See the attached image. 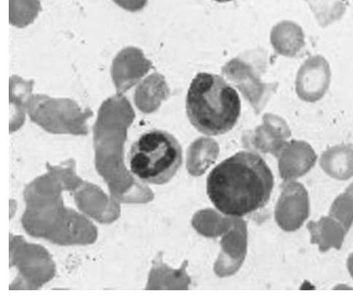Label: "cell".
<instances>
[{"label": "cell", "instance_id": "3", "mask_svg": "<svg viewBox=\"0 0 353 299\" xmlns=\"http://www.w3.org/2000/svg\"><path fill=\"white\" fill-rule=\"evenodd\" d=\"M128 163L131 172L142 182L166 184L183 164L182 146L170 133L151 130L133 144Z\"/></svg>", "mask_w": 353, "mask_h": 299}, {"label": "cell", "instance_id": "10", "mask_svg": "<svg viewBox=\"0 0 353 299\" xmlns=\"http://www.w3.org/2000/svg\"><path fill=\"white\" fill-rule=\"evenodd\" d=\"M276 46L281 54L294 57L305 46L303 30L293 22H284L276 32Z\"/></svg>", "mask_w": 353, "mask_h": 299}, {"label": "cell", "instance_id": "4", "mask_svg": "<svg viewBox=\"0 0 353 299\" xmlns=\"http://www.w3.org/2000/svg\"><path fill=\"white\" fill-rule=\"evenodd\" d=\"M28 111L32 122L54 133H87V120L94 116L90 108L82 110L72 99L46 95H32Z\"/></svg>", "mask_w": 353, "mask_h": 299}, {"label": "cell", "instance_id": "16", "mask_svg": "<svg viewBox=\"0 0 353 299\" xmlns=\"http://www.w3.org/2000/svg\"><path fill=\"white\" fill-rule=\"evenodd\" d=\"M214 1H216L218 3H228L232 1V0H214Z\"/></svg>", "mask_w": 353, "mask_h": 299}, {"label": "cell", "instance_id": "9", "mask_svg": "<svg viewBox=\"0 0 353 299\" xmlns=\"http://www.w3.org/2000/svg\"><path fill=\"white\" fill-rule=\"evenodd\" d=\"M34 81H25L19 77L10 79V129L12 131L23 126L26 111L32 96Z\"/></svg>", "mask_w": 353, "mask_h": 299}, {"label": "cell", "instance_id": "14", "mask_svg": "<svg viewBox=\"0 0 353 299\" xmlns=\"http://www.w3.org/2000/svg\"><path fill=\"white\" fill-rule=\"evenodd\" d=\"M113 1L125 10L134 12L142 9L146 0H113Z\"/></svg>", "mask_w": 353, "mask_h": 299}, {"label": "cell", "instance_id": "11", "mask_svg": "<svg viewBox=\"0 0 353 299\" xmlns=\"http://www.w3.org/2000/svg\"><path fill=\"white\" fill-rule=\"evenodd\" d=\"M307 2L322 28L341 20L347 10L344 0H307Z\"/></svg>", "mask_w": 353, "mask_h": 299}, {"label": "cell", "instance_id": "15", "mask_svg": "<svg viewBox=\"0 0 353 299\" xmlns=\"http://www.w3.org/2000/svg\"><path fill=\"white\" fill-rule=\"evenodd\" d=\"M347 268L351 277L353 279V253L350 255L347 260Z\"/></svg>", "mask_w": 353, "mask_h": 299}, {"label": "cell", "instance_id": "7", "mask_svg": "<svg viewBox=\"0 0 353 299\" xmlns=\"http://www.w3.org/2000/svg\"><path fill=\"white\" fill-rule=\"evenodd\" d=\"M320 165L334 179L350 180L353 177V146L340 144L327 148L321 157Z\"/></svg>", "mask_w": 353, "mask_h": 299}, {"label": "cell", "instance_id": "2", "mask_svg": "<svg viewBox=\"0 0 353 299\" xmlns=\"http://www.w3.org/2000/svg\"><path fill=\"white\" fill-rule=\"evenodd\" d=\"M241 108L236 90L219 75L199 73L189 86L187 117L205 135L217 136L232 131L241 115Z\"/></svg>", "mask_w": 353, "mask_h": 299}, {"label": "cell", "instance_id": "8", "mask_svg": "<svg viewBox=\"0 0 353 299\" xmlns=\"http://www.w3.org/2000/svg\"><path fill=\"white\" fill-rule=\"evenodd\" d=\"M307 228L311 233V242L318 244L324 253L332 248L341 249L347 232L339 221L332 217H323L318 222H310Z\"/></svg>", "mask_w": 353, "mask_h": 299}, {"label": "cell", "instance_id": "5", "mask_svg": "<svg viewBox=\"0 0 353 299\" xmlns=\"http://www.w3.org/2000/svg\"><path fill=\"white\" fill-rule=\"evenodd\" d=\"M332 69L330 62L321 55L309 57L298 72L296 90L306 103H317L330 88Z\"/></svg>", "mask_w": 353, "mask_h": 299}, {"label": "cell", "instance_id": "6", "mask_svg": "<svg viewBox=\"0 0 353 299\" xmlns=\"http://www.w3.org/2000/svg\"><path fill=\"white\" fill-rule=\"evenodd\" d=\"M149 68V62L140 49L125 48L113 59L111 76L117 93L122 95L129 90Z\"/></svg>", "mask_w": 353, "mask_h": 299}, {"label": "cell", "instance_id": "12", "mask_svg": "<svg viewBox=\"0 0 353 299\" xmlns=\"http://www.w3.org/2000/svg\"><path fill=\"white\" fill-rule=\"evenodd\" d=\"M41 10L39 0H10V23L19 28L27 27Z\"/></svg>", "mask_w": 353, "mask_h": 299}, {"label": "cell", "instance_id": "13", "mask_svg": "<svg viewBox=\"0 0 353 299\" xmlns=\"http://www.w3.org/2000/svg\"><path fill=\"white\" fill-rule=\"evenodd\" d=\"M330 216L349 231L353 223V182L344 193L336 198L330 209Z\"/></svg>", "mask_w": 353, "mask_h": 299}, {"label": "cell", "instance_id": "1", "mask_svg": "<svg viewBox=\"0 0 353 299\" xmlns=\"http://www.w3.org/2000/svg\"><path fill=\"white\" fill-rule=\"evenodd\" d=\"M274 184L266 161L256 153L242 151L212 170L207 179V193L221 213L241 218L268 204Z\"/></svg>", "mask_w": 353, "mask_h": 299}]
</instances>
